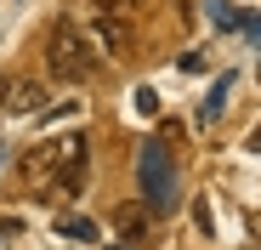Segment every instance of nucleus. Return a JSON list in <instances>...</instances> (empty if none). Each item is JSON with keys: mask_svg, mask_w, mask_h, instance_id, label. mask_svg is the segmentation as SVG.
Listing matches in <instances>:
<instances>
[{"mask_svg": "<svg viewBox=\"0 0 261 250\" xmlns=\"http://www.w3.org/2000/svg\"><path fill=\"white\" fill-rule=\"evenodd\" d=\"M108 222H114V233H119L125 244H148V239H153V211H148L142 199H137V205H119Z\"/></svg>", "mask_w": 261, "mask_h": 250, "instance_id": "obj_5", "label": "nucleus"}, {"mask_svg": "<svg viewBox=\"0 0 261 250\" xmlns=\"http://www.w3.org/2000/svg\"><path fill=\"white\" fill-rule=\"evenodd\" d=\"M57 171H63V142H57V137H51V142H34V148L17 154V188H23L29 199L57 193Z\"/></svg>", "mask_w": 261, "mask_h": 250, "instance_id": "obj_3", "label": "nucleus"}, {"mask_svg": "<svg viewBox=\"0 0 261 250\" xmlns=\"http://www.w3.org/2000/svg\"><path fill=\"white\" fill-rule=\"evenodd\" d=\"M0 159H6V148H0Z\"/></svg>", "mask_w": 261, "mask_h": 250, "instance_id": "obj_18", "label": "nucleus"}, {"mask_svg": "<svg viewBox=\"0 0 261 250\" xmlns=\"http://www.w3.org/2000/svg\"><path fill=\"white\" fill-rule=\"evenodd\" d=\"M233 86H239V74H222V80H216V86H210V97L199 103V125H216V119H222V108H227Z\"/></svg>", "mask_w": 261, "mask_h": 250, "instance_id": "obj_7", "label": "nucleus"}, {"mask_svg": "<svg viewBox=\"0 0 261 250\" xmlns=\"http://www.w3.org/2000/svg\"><path fill=\"white\" fill-rule=\"evenodd\" d=\"M255 233H261V216H255Z\"/></svg>", "mask_w": 261, "mask_h": 250, "instance_id": "obj_17", "label": "nucleus"}, {"mask_svg": "<svg viewBox=\"0 0 261 250\" xmlns=\"http://www.w3.org/2000/svg\"><path fill=\"white\" fill-rule=\"evenodd\" d=\"M204 12L216 29H239V12H233V0H204Z\"/></svg>", "mask_w": 261, "mask_h": 250, "instance_id": "obj_9", "label": "nucleus"}, {"mask_svg": "<svg viewBox=\"0 0 261 250\" xmlns=\"http://www.w3.org/2000/svg\"><path fill=\"white\" fill-rule=\"evenodd\" d=\"M239 34L250 40V46H261V12H250V17H239Z\"/></svg>", "mask_w": 261, "mask_h": 250, "instance_id": "obj_11", "label": "nucleus"}, {"mask_svg": "<svg viewBox=\"0 0 261 250\" xmlns=\"http://www.w3.org/2000/svg\"><path fill=\"white\" fill-rule=\"evenodd\" d=\"M250 148H255V154H261V125H255V131H250Z\"/></svg>", "mask_w": 261, "mask_h": 250, "instance_id": "obj_15", "label": "nucleus"}, {"mask_svg": "<svg viewBox=\"0 0 261 250\" xmlns=\"http://www.w3.org/2000/svg\"><path fill=\"white\" fill-rule=\"evenodd\" d=\"M0 108H12V114H40V108H46V86H40V80H6Z\"/></svg>", "mask_w": 261, "mask_h": 250, "instance_id": "obj_6", "label": "nucleus"}, {"mask_svg": "<svg viewBox=\"0 0 261 250\" xmlns=\"http://www.w3.org/2000/svg\"><path fill=\"white\" fill-rule=\"evenodd\" d=\"M255 80H261V68H255Z\"/></svg>", "mask_w": 261, "mask_h": 250, "instance_id": "obj_19", "label": "nucleus"}, {"mask_svg": "<svg viewBox=\"0 0 261 250\" xmlns=\"http://www.w3.org/2000/svg\"><path fill=\"white\" fill-rule=\"evenodd\" d=\"M57 233L74 239V244H91V239H97V222H85V216H63V211H57Z\"/></svg>", "mask_w": 261, "mask_h": 250, "instance_id": "obj_8", "label": "nucleus"}, {"mask_svg": "<svg viewBox=\"0 0 261 250\" xmlns=\"http://www.w3.org/2000/svg\"><path fill=\"white\" fill-rule=\"evenodd\" d=\"M46 68H51V80H63V86H85V80L97 74V46L68 17H57L46 29Z\"/></svg>", "mask_w": 261, "mask_h": 250, "instance_id": "obj_2", "label": "nucleus"}, {"mask_svg": "<svg viewBox=\"0 0 261 250\" xmlns=\"http://www.w3.org/2000/svg\"><path fill=\"white\" fill-rule=\"evenodd\" d=\"M193 228H199V233H204V239H210V233H216V216H210V205H204V199H199V205H193Z\"/></svg>", "mask_w": 261, "mask_h": 250, "instance_id": "obj_10", "label": "nucleus"}, {"mask_svg": "<svg viewBox=\"0 0 261 250\" xmlns=\"http://www.w3.org/2000/svg\"><path fill=\"white\" fill-rule=\"evenodd\" d=\"M176 68H182V74H204L210 57H204V52H188V57H176Z\"/></svg>", "mask_w": 261, "mask_h": 250, "instance_id": "obj_12", "label": "nucleus"}, {"mask_svg": "<svg viewBox=\"0 0 261 250\" xmlns=\"http://www.w3.org/2000/svg\"><path fill=\"white\" fill-rule=\"evenodd\" d=\"M137 193L153 216H170L182 199V177H176V159H170L165 142H142L137 148Z\"/></svg>", "mask_w": 261, "mask_h": 250, "instance_id": "obj_1", "label": "nucleus"}, {"mask_svg": "<svg viewBox=\"0 0 261 250\" xmlns=\"http://www.w3.org/2000/svg\"><path fill=\"white\" fill-rule=\"evenodd\" d=\"M17 233H23V216H12V211H6V216H0V244H12Z\"/></svg>", "mask_w": 261, "mask_h": 250, "instance_id": "obj_13", "label": "nucleus"}, {"mask_svg": "<svg viewBox=\"0 0 261 250\" xmlns=\"http://www.w3.org/2000/svg\"><path fill=\"white\" fill-rule=\"evenodd\" d=\"M97 52H108V57H130L137 52V34H130V23H125V6H108L97 17Z\"/></svg>", "mask_w": 261, "mask_h": 250, "instance_id": "obj_4", "label": "nucleus"}, {"mask_svg": "<svg viewBox=\"0 0 261 250\" xmlns=\"http://www.w3.org/2000/svg\"><path fill=\"white\" fill-rule=\"evenodd\" d=\"M108 250H130V244H108Z\"/></svg>", "mask_w": 261, "mask_h": 250, "instance_id": "obj_16", "label": "nucleus"}, {"mask_svg": "<svg viewBox=\"0 0 261 250\" xmlns=\"http://www.w3.org/2000/svg\"><path fill=\"white\" fill-rule=\"evenodd\" d=\"M137 108H142V114H159V91H153V86H137Z\"/></svg>", "mask_w": 261, "mask_h": 250, "instance_id": "obj_14", "label": "nucleus"}]
</instances>
